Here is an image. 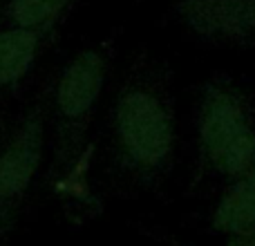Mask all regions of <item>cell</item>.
<instances>
[{
  "label": "cell",
  "instance_id": "obj_1",
  "mask_svg": "<svg viewBox=\"0 0 255 246\" xmlns=\"http://www.w3.org/2000/svg\"><path fill=\"white\" fill-rule=\"evenodd\" d=\"M103 161L115 184L159 193L177 159L175 76L163 58L139 52L108 108Z\"/></svg>",
  "mask_w": 255,
  "mask_h": 246
},
{
  "label": "cell",
  "instance_id": "obj_2",
  "mask_svg": "<svg viewBox=\"0 0 255 246\" xmlns=\"http://www.w3.org/2000/svg\"><path fill=\"white\" fill-rule=\"evenodd\" d=\"M193 188L229 184L255 166V97L231 74L202 81L193 110Z\"/></svg>",
  "mask_w": 255,
  "mask_h": 246
},
{
  "label": "cell",
  "instance_id": "obj_3",
  "mask_svg": "<svg viewBox=\"0 0 255 246\" xmlns=\"http://www.w3.org/2000/svg\"><path fill=\"white\" fill-rule=\"evenodd\" d=\"M110 61L101 47H83L58 70L49 97L54 175H67L81 159L90 125L101 103Z\"/></svg>",
  "mask_w": 255,
  "mask_h": 246
},
{
  "label": "cell",
  "instance_id": "obj_4",
  "mask_svg": "<svg viewBox=\"0 0 255 246\" xmlns=\"http://www.w3.org/2000/svg\"><path fill=\"white\" fill-rule=\"evenodd\" d=\"M47 108L36 101L0 145V224L18 213L43 166Z\"/></svg>",
  "mask_w": 255,
  "mask_h": 246
},
{
  "label": "cell",
  "instance_id": "obj_5",
  "mask_svg": "<svg viewBox=\"0 0 255 246\" xmlns=\"http://www.w3.org/2000/svg\"><path fill=\"white\" fill-rule=\"evenodd\" d=\"M170 16L204 47L255 52V0H170Z\"/></svg>",
  "mask_w": 255,
  "mask_h": 246
},
{
  "label": "cell",
  "instance_id": "obj_6",
  "mask_svg": "<svg viewBox=\"0 0 255 246\" xmlns=\"http://www.w3.org/2000/svg\"><path fill=\"white\" fill-rule=\"evenodd\" d=\"M211 226L226 238L255 233V166L224 186L213 206Z\"/></svg>",
  "mask_w": 255,
  "mask_h": 246
},
{
  "label": "cell",
  "instance_id": "obj_7",
  "mask_svg": "<svg viewBox=\"0 0 255 246\" xmlns=\"http://www.w3.org/2000/svg\"><path fill=\"white\" fill-rule=\"evenodd\" d=\"M47 29L7 25L0 29V90L18 85L34 67Z\"/></svg>",
  "mask_w": 255,
  "mask_h": 246
},
{
  "label": "cell",
  "instance_id": "obj_8",
  "mask_svg": "<svg viewBox=\"0 0 255 246\" xmlns=\"http://www.w3.org/2000/svg\"><path fill=\"white\" fill-rule=\"evenodd\" d=\"M72 2L74 0H7L2 16L7 25L52 31L54 22L67 11Z\"/></svg>",
  "mask_w": 255,
  "mask_h": 246
},
{
  "label": "cell",
  "instance_id": "obj_9",
  "mask_svg": "<svg viewBox=\"0 0 255 246\" xmlns=\"http://www.w3.org/2000/svg\"><path fill=\"white\" fill-rule=\"evenodd\" d=\"M224 246H255V233H244V235H229Z\"/></svg>",
  "mask_w": 255,
  "mask_h": 246
}]
</instances>
